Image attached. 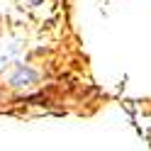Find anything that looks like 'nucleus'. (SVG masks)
<instances>
[]
</instances>
